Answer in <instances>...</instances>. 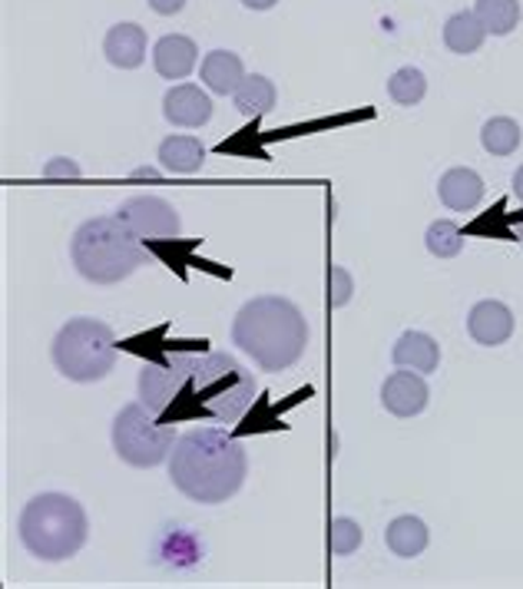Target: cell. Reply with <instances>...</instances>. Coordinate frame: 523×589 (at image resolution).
Masks as SVG:
<instances>
[{
	"label": "cell",
	"instance_id": "cell-1",
	"mask_svg": "<svg viewBox=\"0 0 523 589\" xmlns=\"http://www.w3.org/2000/svg\"><path fill=\"white\" fill-rule=\"evenodd\" d=\"M139 401L159 420L212 417L219 425H239L255 401V378L226 352H169L146 361L136 381Z\"/></svg>",
	"mask_w": 523,
	"mask_h": 589
},
{
	"label": "cell",
	"instance_id": "cell-2",
	"mask_svg": "<svg viewBox=\"0 0 523 589\" xmlns=\"http://www.w3.org/2000/svg\"><path fill=\"white\" fill-rule=\"evenodd\" d=\"M245 447L219 428L186 431L169 454V480L193 503H226L245 483Z\"/></svg>",
	"mask_w": 523,
	"mask_h": 589
},
{
	"label": "cell",
	"instance_id": "cell-3",
	"mask_svg": "<svg viewBox=\"0 0 523 589\" xmlns=\"http://www.w3.org/2000/svg\"><path fill=\"white\" fill-rule=\"evenodd\" d=\"M232 345L262 371H285L308 348V321L302 308L282 295L248 298L232 321Z\"/></svg>",
	"mask_w": 523,
	"mask_h": 589
},
{
	"label": "cell",
	"instance_id": "cell-4",
	"mask_svg": "<svg viewBox=\"0 0 523 589\" xmlns=\"http://www.w3.org/2000/svg\"><path fill=\"white\" fill-rule=\"evenodd\" d=\"M146 245L143 238L113 212L86 219L70 242V259L73 269L94 285H117L130 279L146 262Z\"/></svg>",
	"mask_w": 523,
	"mask_h": 589
},
{
	"label": "cell",
	"instance_id": "cell-5",
	"mask_svg": "<svg viewBox=\"0 0 523 589\" xmlns=\"http://www.w3.org/2000/svg\"><path fill=\"white\" fill-rule=\"evenodd\" d=\"M17 530L31 556L44 563H63L83 550L86 537H90V520H86L80 500H73L70 493L50 490L27 500Z\"/></svg>",
	"mask_w": 523,
	"mask_h": 589
},
{
	"label": "cell",
	"instance_id": "cell-6",
	"mask_svg": "<svg viewBox=\"0 0 523 589\" xmlns=\"http://www.w3.org/2000/svg\"><path fill=\"white\" fill-rule=\"evenodd\" d=\"M53 365L66 381L94 384L117 365V334L100 318H70L53 339Z\"/></svg>",
	"mask_w": 523,
	"mask_h": 589
},
{
	"label": "cell",
	"instance_id": "cell-7",
	"mask_svg": "<svg viewBox=\"0 0 523 589\" xmlns=\"http://www.w3.org/2000/svg\"><path fill=\"white\" fill-rule=\"evenodd\" d=\"M113 451L123 464L130 467H159L162 461H169L172 447H177V428L169 420H159L143 401H133L126 407H120V414L113 417Z\"/></svg>",
	"mask_w": 523,
	"mask_h": 589
},
{
	"label": "cell",
	"instance_id": "cell-8",
	"mask_svg": "<svg viewBox=\"0 0 523 589\" xmlns=\"http://www.w3.org/2000/svg\"><path fill=\"white\" fill-rule=\"evenodd\" d=\"M117 216L139 238H149V242H169V238H180L183 232V219L177 206L159 196H130L117 206Z\"/></svg>",
	"mask_w": 523,
	"mask_h": 589
},
{
	"label": "cell",
	"instance_id": "cell-9",
	"mask_svg": "<svg viewBox=\"0 0 523 589\" xmlns=\"http://www.w3.org/2000/svg\"><path fill=\"white\" fill-rule=\"evenodd\" d=\"M162 116L180 130H203L212 120V100L196 83H177L162 97Z\"/></svg>",
	"mask_w": 523,
	"mask_h": 589
},
{
	"label": "cell",
	"instance_id": "cell-10",
	"mask_svg": "<svg viewBox=\"0 0 523 589\" xmlns=\"http://www.w3.org/2000/svg\"><path fill=\"white\" fill-rule=\"evenodd\" d=\"M427 401H430V388L411 368L388 375L381 384V407L394 417H417L427 407Z\"/></svg>",
	"mask_w": 523,
	"mask_h": 589
},
{
	"label": "cell",
	"instance_id": "cell-11",
	"mask_svg": "<svg viewBox=\"0 0 523 589\" xmlns=\"http://www.w3.org/2000/svg\"><path fill=\"white\" fill-rule=\"evenodd\" d=\"M513 328H516L513 311L503 302H497V298H484V302H477L467 311V334L477 345H484V348L507 345Z\"/></svg>",
	"mask_w": 523,
	"mask_h": 589
},
{
	"label": "cell",
	"instance_id": "cell-12",
	"mask_svg": "<svg viewBox=\"0 0 523 589\" xmlns=\"http://www.w3.org/2000/svg\"><path fill=\"white\" fill-rule=\"evenodd\" d=\"M199 60V47L193 37L183 34H166L153 47V66L162 79H186Z\"/></svg>",
	"mask_w": 523,
	"mask_h": 589
},
{
	"label": "cell",
	"instance_id": "cell-13",
	"mask_svg": "<svg viewBox=\"0 0 523 589\" xmlns=\"http://www.w3.org/2000/svg\"><path fill=\"white\" fill-rule=\"evenodd\" d=\"M391 361L398 368H411L417 375H430L441 365V345L427 331H404L398 345L391 348Z\"/></svg>",
	"mask_w": 523,
	"mask_h": 589
},
{
	"label": "cell",
	"instance_id": "cell-14",
	"mask_svg": "<svg viewBox=\"0 0 523 589\" xmlns=\"http://www.w3.org/2000/svg\"><path fill=\"white\" fill-rule=\"evenodd\" d=\"M438 196L451 212H471L484 203V180L474 170L454 165L438 180Z\"/></svg>",
	"mask_w": 523,
	"mask_h": 589
},
{
	"label": "cell",
	"instance_id": "cell-15",
	"mask_svg": "<svg viewBox=\"0 0 523 589\" xmlns=\"http://www.w3.org/2000/svg\"><path fill=\"white\" fill-rule=\"evenodd\" d=\"M104 53L120 70H136L146 60V30L139 24H117L104 37Z\"/></svg>",
	"mask_w": 523,
	"mask_h": 589
},
{
	"label": "cell",
	"instance_id": "cell-16",
	"mask_svg": "<svg viewBox=\"0 0 523 589\" xmlns=\"http://www.w3.org/2000/svg\"><path fill=\"white\" fill-rule=\"evenodd\" d=\"M159 162L162 170L172 176H193L203 170V159H206V146L196 136H166L159 143Z\"/></svg>",
	"mask_w": 523,
	"mask_h": 589
},
{
	"label": "cell",
	"instance_id": "cell-17",
	"mask_svg": "<svg viewBox=\"0 0 523 589\" xmlns=\"http://www.w3.org/2000/svg\"><path fill=\"white\" fill-rule=\"evenodd\" d=\"M245 79V66H242V57L232 53V50H212L203 57V83L219 94V97H229L239 90V83Z\"/></svg>",
	"mask_w": 523,
	"mask_h": 589
},
{
	"label": "cell",
	"instance_id": "cell-18",
	"mask_svg": "<svg viewBox=\"0 0 523 589\" xmlns=\"http://www.w3.org/2000/svg\"><path fill=\"white\" fill-rule=\"evenodd\" d=\"M235 100V110L242 116H266L276 100H279V90H276V83L269 76H262V73H245V79L239 83V90L232 94Z\"/></svg>",
	"mask_w": 523,
	"mask_h": 589
},
{
	"label": "cell",
	"instance_id": "cell-19",
	"mask_svg": "<svg viewBox=\"0 0 523 589\" xmlns=\"http://www.w3.org/2000/svg\"><path fill=\"white\" fill-rule=\"evenodd\" d=\"M385 543L394 556L401 560H414L427 550L430 543V533H427V524L421 517H398L388 524L385 530Z\"/></svg>",
	"mask_w": 523,
	"mask_h": 589
},
{
	"label": "cell",
	"instance_id": "cell-20",
	"mask_svg": "<svg viewBox=\"0 0 523 589\" xmlns=\"http://www.w3.org/2000/svg\"><path fill=\"white\" fill-rule=\"evenodd\" d=\"M487 40V30L484 24L477 21L474 11H461V14H451L448 24H445V44L451 53H461V57H471L484 47Z\"/></svg>",
	"mask_w": 523,
	"mask_h": 589
},
{
	"label": "cell",
	"instance_id": "cell-21",
	"mask_svg": "<svg viewBox=\"0 0 523 589\" xmlns=\"http://www.w3.org/2000/svg\"><path fill=\"white\" fill-rule=\"evenodd\" d=\"M474 14H477V21L484 24L487 34L507 37L520 24V0H477Z\"/></svg>",
	"mask_w": 523,
	"mask_h": 589
},
{
	"label": "cell",
	"instance_id": "cell-22",
	"mask_svg": "<svg viewBox=\"0 0 523 589\" xmlns=\"http://www.w3.org/2000/svg\"><path fill=\"white\" fill-rule=\"evenodd\" d=\"M523 143V130L516 120L510 116H494L484 123L481 130V146L490 152V156H513Z\"/></svg>",
	"mask_w": 523,
	"mask_h": 589
},
{
	"label": "cell",
	"instance_id": "cell-23",
	"mask_svg": "<svg viewBox=\"0 0 523 589\" xmlns=\"http://www.w3.org/2000/svg\"><path fill=\"white\" fill-rule=\"evenodd\" d=\"M424 245L434 259H454L464 251V232L454 219H434L424 232Z\"/></svg>",
	"mask_w": 523,
	"mask_h": 589
},
{
	"label": "cell",
	"instance_id": "cell-24",
	"mask_svg": "<svg viewBox=\"0 0 523 589\" xmlns=\"http://www.w3.org/2000/svg\"><path fill=\"white\" fill-rule=\"evenodd\" d=\"M427 94V76L417 66H401L388 79V97L398 107H417Z\"/></svg>",
	"mask_w": 523,
	"mask_h": 589
},
{
	"label": "cell",
	"instance_id": "cell-25",
	"mask_svg": "<svg viewBox=\"0 0 523 589\" xmlns=\"http://www.w3.org/2000/svg\"><path fill=\"white\" fill-rule=\"evenodd\" d=\"M362 540H365L362 524H355L352 517H335V520H331V527H328V547H331L335 556H352V553H358V550H362Z\"/></svg>",
	"mask_w": 523,
	"mask_h": 589
},
{
	"label": "cell",
	"instance_id": "cell-26",
	"mask_svg": "<svg viewBox=\"0 0 523 589\" xmlns=\"http://www.w3.org/2000/svg\"><path fill=\"white\" fill-rule=\"evenodd\" d=\"M352 295H355V279L348 275L341 266H331L328 269V305L344 308L348 302H352Z\"/></svg>",
	"mask_w": 523,
	"mask_h": 589
},
{
	"label": "cell",
	"instance_id": "cell-27",
	"mask_svg": "<svg viewBox=\"0 0 523 589\" xmlns=\"http://www.w3.org/2000/svg\"><path fill=\"white\" fill-rule=\"evenodd\" d=\"M80 165L66 156H57L44 165V180H80Z\"/></svg>",
	"mask_w": 523,
	"mask_h": 589
},
{
	"label": "cell",
	"instance_id": "cell-28",
	"mask_svg": "<svg viewBox=\"0 0 523 589\" xmlns=\"http://www.w3.org/2000/svg\"><path fill=\"white\" fill-rule=\"evenodd\" d=\"M146 4L162 17H172V14H180L186 8V0H146Z\"/></svg>",
	"mask_w": 523,
	"mask_h": 589
},
{
	"label": "cell",
	"instance_id": "cell-29",
	"mask_svg": "<svg viewBox=\"0 0 523 589\" xmlns=\"http://www.w3.org/2000/svg\"><path fill=\"white\" fill-rule=\"evenodd\" d=\"M242 4H245L248 11H272L279 0H242Z\"/></svg>",
	"mask_w": 523,
	"mask_h": 589
},
{
	"label": "cell",
	"instance_id": "cell-30",
	"mask_svg": "<svg viewBox=\"0 0 523 589\" xmlns=\"http://www.w3.org/2000/svg\"><path fill=\"white\" fill-rule=\"evenodd\" d=\"M510 186H513V196L523 203V165H520V170L513 173V180H510Z\"/></svg>",
	"mask_w": 523,
	"mask_h": 589
},
{
	"label": "cell",
	"instance_id": "cell-31",
	"mask_svg": "<svg viewBox=\"0 0 523 589\" xmlns=\"http://www.w3.org/2000/svg\"><path fill=\"white\" fill-rule=\"evenodd\" d=\"M136 176H139V180H146V176H149V180H156L159 173H156V170H136Z\"/></svg>",
	"mask_w": 523,
	"mask_h": 589
},
{
	"label": "cell",
	"instance_id": "cell-32",
	"mask_svg": "<svg viewBox=\"0 0 523 589\" xmlns=\"http://www.w3.org/2000/svg\"><path fill=\"white\" fill-rule=\"evenodd\" d=\"M513 235H516V238H520V242H523V219H520V222H516V225H513Z\"/></svg>",
	"mask_w": 523,
	"mask_h": 589
}]
</instances>
